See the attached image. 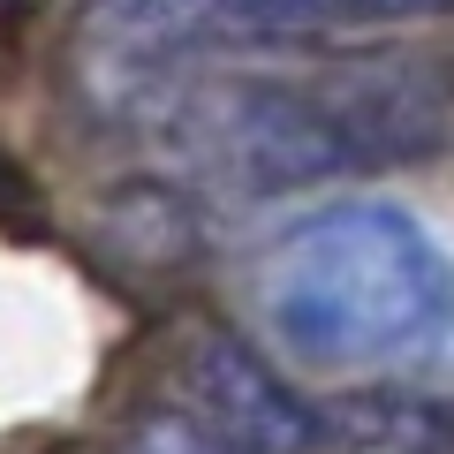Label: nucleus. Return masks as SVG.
Wrapping results in <instances>:
<instances>
[{"label": "nucleus", "mask_w": 454, "mask_h": 454, "mask_svg": "<svg viewBox=\"0 0 454 454\" xmlns=\"http://www.w3.org/2000/svg\"><path fill=\"white\" fill-rule=\"evenodd\" d=\"M137 454H250V447H235V439L212 432V424H152V432L137 439Z\"/></svg>", "instance_id": "20e7f679"}, {"label": "nucleus", "mask_w": 454, "mask_h": 454, "mask_svg": "<svg viewBox=\"0 0 454 454\" xmlns=\"http://www.w3.org/2000/svg\"><path fill=\"white\" fill-rule=\"evenodd\" d=\"M160 23L220 38H318V31H364V23H402L447 0H160Z\"/></svg>", "instance_id": "7ed1b4c3"}, {"label": "nucleus", "mask_w": 454, "mask_h": 454, "mask_svg": "<svg viewBox=\"0 0 454 454\" xmlns=\"http://www.w3.org/2000/svg\"><path fill=\"white\" fill-rule=\"evenodd\" d=\"M265 325L310 372L454 356V258L402 205H325L273 250Z\"/></svg>", "instance_id": "f257e3e1"}, {"label": "nucleus", "mask_w": 454, "mask_h": 454, "mask_svg": "<svg viewBox=\"0 0 454 454\" xmlns=\"http://www.w3.org/2000/svg\"><path fill=\"white\" fill-rule=\"evenodd\" d=\"M190 137L227 182L288 190V182H325L340 167H379L432 145L439 106H417L402 83L372 76H250L212 91Z\"/></svg>", "instance_id": "f03ea898"}]
</instances>
